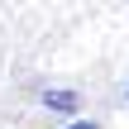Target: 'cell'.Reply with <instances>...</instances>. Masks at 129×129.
<instances>
[{
  "mask_svg": "<svg viewBox=\"0 0 129 129\" xmlns=\"http://www.w3.org/2000/svg\"><path fill=\"white\" fill-rule=\"evenodd\" d=\"M43 105H48V110H77V96H72V91H48Z\"/></svg>",
  "mask_w": 129,
  "mask_h": 129,
  "instance_id": "cell-1",
  "label": "cell"
},
{
  "mask_svg": "<svg viewBox=\"0 0 129 129\" xmlns=\"http://www.w3.org/2000/svg\"><path fill=\"white\" fill-rule=\"evenodd\" d=\"M67 129H96V124H91V120H81V124H67Z\"/></svg>",
  "mask_w": 129,
  "mask_h": 129,
  "instance_id": "cell-2",
  "label": "cell"
}]
</instances>
